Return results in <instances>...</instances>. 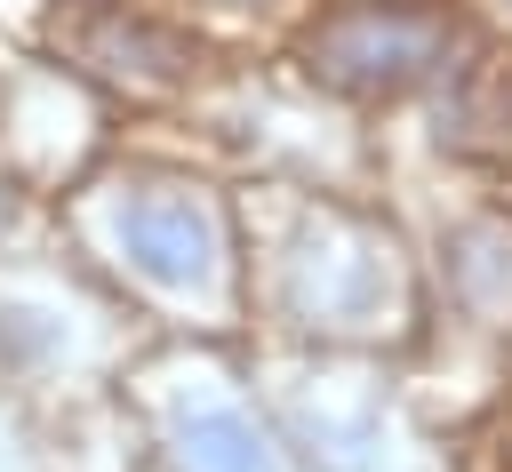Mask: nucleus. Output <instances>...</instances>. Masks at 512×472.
<instances>
[{"label": "nucleus", "mask_w": 512, "mask_h": 472, "mask_svg": "<svg viewBox=\"0 0 512 472\" xmlns=\"http://www.w3.org/2000/svg\"><path fill=\"white\" fill-rule=\"evenodd\" d=\"M104 232H112V256L136 280H152L160 296H208L216 272H224L216 208L184 184H136L128 200H112Z\"/></svg>", "instance_id": "obj_1"}, {"label": "nucleus", "mask_w": 512, "mask_h": 472, "mask_svg": "<svg viewBox=\"0 0 512 472\" xmlns=\"http://www.w3.org/2000/svg\"><path fill=\"white\" fill-rule=\"evenodd\" d=\"M448 48V24L424 16V8H400V0H360V8H336L320 32H312V64L336 80V88H408L440 64Z\"/></svg>", "instance_id": "obj_2"}, {"label": "nucleus", "mask_w": 512, "mask_h": 472, "mask_svg": "<svg viewBox=\"0 0 512 472\" xmlns=\"http://www.w3.org/2000/svg\"><path fill=\"white\" fill-rule=\"evenodd\" d=\"M176 464L184 472H280L272 440L224 400H200V408L176 416Z\"/></svg>", "instance_id": "obj_3"}, {"label": "nucleus", "mask_w": 512, "mask_h": 472, "mask_svg": "<svg viewBox=\"0 0 512 472\" xmlns=\"http://www.w3.org/2000/svg\"><path fill=\"white\" fill-rule=\"evenodd\" d=\"M96 64L168 80V72H184V40L160 32V24H144V16H104V24H96Z\"/></svg>", "instance_id": "obj_4"}]
</instances>
